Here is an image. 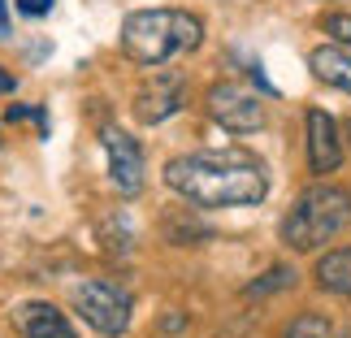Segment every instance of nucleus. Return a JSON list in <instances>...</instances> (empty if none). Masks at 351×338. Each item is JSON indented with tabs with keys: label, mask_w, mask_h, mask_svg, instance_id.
Wrapping results in <instances>:
<instances>
[{
	"label": "nucleus",
	"mask_w": 351,
	"mask_h": 338,
	"mask_svg": "<svg viewBox=\"0 0 351 338\" xmlns=\"http://www.w3.org/2000/svg\"><path fill=\"white\" fill-rule=\"evenodd\" d=\"M165 182L199 208H247L269 195L265 165L247 152H234V147L173 156L165 165Z\"/></svg>",
	"instance_id": "f257e3e1"
},
{
	"label": "nucleus",
	"mask_w": 351,
	"mask_h": 338,
	"mask_svg": "<svg viewBox=\"0 0 351 338\" xmlns=\"http://www.w3.org/2000/svg\"><path fill=\"white\" fill-rule=\"evenodd\" d=\"M204 22L182 9H134L121 22V52L139 65H165L182 52H195Z\"/></svg>",
	"instance_id": "f03ea898"
},
{
	"label": "nucleus",
	"mask_w": 351,
	"mask_h": 338,
	"mask_svg": "<svg viewBox=\"0 0 351 338\" xmlns=\"http://www.w3.org/2000/svg\"><path fill=\"white\" fill-rule=\"evenodd\" d=\"M351 221V191L343 186H308L282 221V243L291 252H317Z\"/></svg>",
	"instance_id": "7ed1b4c3"
},
{
	"label": "nucleus",
	"mask_w": 351,
	"mask_h": 338,
	"mask_svg": "<svg viewBox=\"0 0 351 338\" xmlns=\"http://www.w3.org/2000/svg\"><path fill=\"white\" fill-rule=\"evenodd\" d=\"M74 313L100 334H126L130 326V295L113 282H78L74 287Z\"/></svg>",
	"instance_id": "20e7f679"
},
{
	"label": "nucleus",
	"mask_w": 351,
	"mask_h": 338,
	"mask_svg": "<svg viewBox=\"0 0 351 338\" xmlns=\"http://www.w3.org/2000/svg\"><path fill=\"white\" fill-rule=\"evenodd\" d=\"M208 113L217 126L234 130V134H252L265 126V104L256 91H247L243 83H213L208 87Z\"/></svg>",
	"instance_id": "39448f33"
},
{
	"label": "nucleus",
	"mask_w": 351,
	"mask_h": 338,
	"mask_svg": "<svg viewBox=\"0 0 351 338\" xmlns=\"http://www.w3.org/2000/svg\"><path fill=\"white\" fill-rule=\"evenodd\" d=\"M182 104H186V78L178 70H160L156 65V74H147L139 91H134V117L143 126H156V121L173 117Z\"/></svg>",
	"instance_id": "423d86ee"
},
{
	"label": "nucleus",
	"mask_w": 351,
	"mask_h": 338,
	"mask_svg": "<svg viewBox=\"0 0 351 338\" xmlns=\"http://www.w3.org/2000/svg\"><path fill=\"white\" fill-rule=\"evenodd\" d=\"M100 143L109 152V178L121 195H139L143 191V152L134 143V134H126L121 126H104Z\"/></svg>",
	"instance_id": "0eeeda50"
},
{
	"label": "nucleus",
	"mask_w": 351,
	"mask_h": 338,
	"mask_svg": "<svg viewBox=\"0 0 351 338\" xmlns=\"http://www.w3.org/2000/svg\"><path fill=\"white\" fill-rule=\"evenodd\" d=\"M343 165V134L339 121L321 109H308V169L313 173H334Z\"/></svg>",
	"instance_id": "6e6552de"
},
{
	"label": "nucleus",
	"mask_w": 351,
	"mask_h": 338,
	"mask_svg": "<svg viewBox=\"0 0 351 338\" xmlns=\"http://www.w3.org/2000/svg\"><path fill=\"white\" fill-rule=\"evenodd\" d=\"M13 326H18L22 338H78L70 321H65L52 304H44V300L18 304L13 308Z\"/></svg>",
	"instance_id": "1a4fd4ad"
},
{
	"label": "nucleus",
	"mask_w": 351,
	"mask_h": 338,
	"mask_svg": "<svg viewBox=\"0 0 351 338\" xmlns=\"http://www.w3.org/2000/svg\"><path fill=\"white\" fill-rule=\"evenodd\" d=\"M308 65H313V74L321 83H330V87H339V91L351 96V48L326 44V48H317L313 57H308Z\"/></svg>",
	"instance_id": "9d476101"
},
{
	"label": "nucleus",
	"mask_w": 351,
	"mask_h": 338,
	"mask_svg": "<svg viewBox=\"0 0 351 338\" xmlns=\"http://www.w3.org/2000/svg\"><path fill=\"white\" fill-rule=\"evenodd\" d=\"M317 287L351 300V248H334L330 256H321L317 261Z\"/></svg>",
	"instance_id": "9b49d317"
},
{
	"label": "nucleus",
	"mask_w": 351,
	"mask_h": 338,
	"mask_svg": "<svg viewBox=\"0 0 351 338\" xmlns=\"http://www.w3.org/2000/svg\"><path fill=\"white\" fill-rule=\"evenodd\" d=\"M330 334H334V330H330V321H326V317H317V313H304V317L287 321L278 338H330Z\"/></svg>",
	"instance_id": "f8f14e48"
},
{
	"label": "nucleus",
	"mask_w": 351,
	"mask_h": 338,
	"mask_svg": "<svg viewBox=\"0 0 351 338\" xmlns=\"http://www.w3.org/2000/svg\"><path fill=\"white\" fill-rule=\"evenodd\" d=\"M295 282V269H287V265H274L265 278H256V282H247V300H256V295H274V291H282V287H291Z\"/></svg>",
	"instance_id": "ddd939ff"
},
{
	"label": "nucleus",
	"mask_w": 351,
	"mask_h": 338,
	"mask_svg": "<svg viewBox=\"0 0 351 338\" xmlns=\"http://www.w3.org/2000/svg\"><path fill=\"white\" fill-rule=\"evenodd\" d=\"M326 31H330L334 44L351 48V13H330V18H326Z\"/></svg>",
	"instance_id": "4468645a"
},
{
	"label": "nucleus",
	"mask_w": 351,
	"mask_h": 338,
	"mask_svg": "<svg viewBox=\"0 0 351 338\" xmlns=\"http://www.w3.org/2000/svg\"><path fill=\"white\" fill-rule=\"evenodd\" d=\"M48 9H52V0H18V13H26V18H44Z\"/></svg>",
	"instance_id": "2eb2a0df"
},
{
	"label": "nucleus",
	"mask_w": 351,
	"mask_h": 338,
	"mask_svg": "<svg viewBox=\"0 0 351 338\" xmlns=\"http://www.w3.org/2000/svg\"><path fill=\"white\" fill-rule=\"evenodd\" d=\"M13 87H18V83H13V74H5V70H0V96H9Z\"/></svg>",
	"instance_id": "dca6fc26"
},
{
	"label": "nucleus",
	"mask_w": 351,
	"mask_h": 338,
	"mask_svg": "<svg viewBox=\"0 0 351 338\" xmlns=\"http://www.w3.org/2000/svg\"><path fill=\"white\" fill-rule=\"evenodd\" d=\"M5 31H9V5L0 0V35H5Z\"/></svg>",
	"instance_id": "f3484780"
},
{
	"label": "nucleus",
	"mask_w": 351,
	"mask_h": 338,
	"mask_svg": "<svg viewBox=\"0 0 351 338\" xmlns=\"http://www.w3.org/2000/svg\"><path fill=\"white\" fill-rule=\"evenodd\" d=\"M330 338H351V330H343V334H330Z\"/></svg>",
	"instance_id": "a211bd4d"
},
{
	"label": "nucleus",
	"mask_w": 351,
	"mask_h": 338,
	"mask_svg": "<svg viewBox=\"0 0 351 338\" xmlns=\"http://www.w3.org/2000/svg\"><path fill=\"white\" fill-rule=\"evenodd\" d=\"M347 139H351V121H347Z\"/></svg>",
	"instance_id": "6ab92c4d"
}]
</instances>
